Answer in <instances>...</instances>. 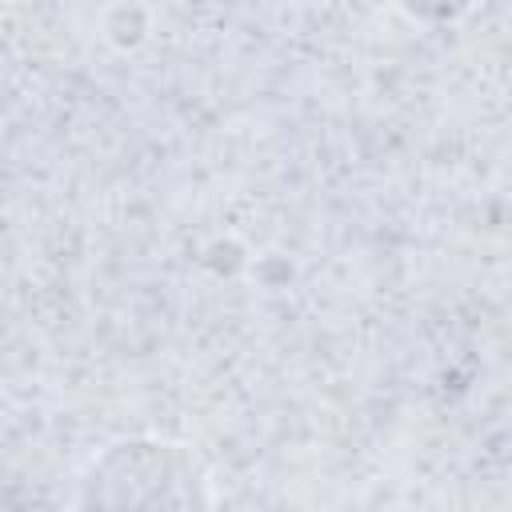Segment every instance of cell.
Here are the masks:
<instances>
[{"mask_svg": "<svg viewBox=\"0 0 512 512\" xmlns=\"http://www.w3.org/2000/svg\"><path fill=\"white\" fill-rule=\"evenodd\" d=\"M80 512H212V488L184 444L132 436L88 464Z\"/></svg>", "mask_w": 512, "mask_h": 512, "instance_id": "1", "label": "cell"}]
</instances>
